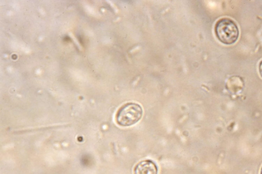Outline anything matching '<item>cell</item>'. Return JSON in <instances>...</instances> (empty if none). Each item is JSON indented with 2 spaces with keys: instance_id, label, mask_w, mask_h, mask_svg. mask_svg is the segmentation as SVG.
I'll return each mask as SVG.
<instances>
[{
  "instance_id": "1",
  "label": "cell",
  "mask_w": 262,
  "mask_h": 174,
  "mask_svg": "<svg viewBox=\"0 0 262 174\" xmlns=\"http://www.w3.org/2000/svg\"><path fill=\"white\" fill-rule=\"evenodd\" d=\"M143 115L142 107L138 103L129 102L122 106L116 115L117 123L121 126H129L137 123Z\"/></svg>"
},
{
  "instance_id": "2",
  "label": "cell",
  "mask_w": 262,
  "mask_h": 174,
  "mask_svg": "<svg viewBox=\"0 0 262 174\" xmlns=\"http://www.w3.org/2000/svg\"><path fill=\"white\" fill-rule=\"evenodd\" d=\"M215 33L218 39L226 45L234 44L239 36L237 26L229 18H223L217 21Z\"/></svg>"
},
{
  "instance_id": "3",
  "label": "cell",
  "mask_w": 262,
  "mask_h": 174,
  "mask_svg": "<svg viewBox=\"0 0 262 174\" xmlns=\"http://www.w3.org/2000/svg\"><path fill=\"white\" fill-rule=\"evenodd\" d=\"M134 174H158V167L150 160H143L139 162L134 169Z\"/></svg>"
},
{
  "instance_id": "4",
  "label": "cell",
  "mask_w": 262,
  "mask_h": 174,
  "mask_svg": "<svg viewBox=\"0 0 262 174\" xmlns=\"http://www.w3.org/2000/svg\"><path fill=\"white\" fill-rule=\"evenodd\" d=\"M258 68H259V74H260L261 77H262V60L260 62V63L259 64Z\"/></svg>"
},
{
  "instance_id": "5",
  "label": "cell",
  "mask_w": 262,
  "mask_h": 174,
  "mask_svg": "<svg viewBox=\"0 0 262 174\" xmlns=\"http://www.w3.org/2000/svg\"><path fill=\"white\" fill-rule=\"evenodd\" d=\"M260 174H262V167H261V169H260Z\"/></svg>"
}]
</instances>
